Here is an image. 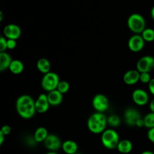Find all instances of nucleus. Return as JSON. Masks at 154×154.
<instances>
[{
	"label": "nucleus",
	"mask_w": 154,
	"mask_h": 154,
	"mask_svg": "<svg viewBox=\"0 0 154 154\" xmlns=\"http://www.w3.org/2000/svg\"><path fill=\"white\" fill-rule=\"evenodd\" d=\"M62 149L63 152L66 154H76L78 153V145L75 141L67 140L63 142Z\"/></svg>",
	"instance_id": "dca6fc26"
},
{
	"label": "nucleus",
	"mask_w": 154,
	"mask_h": 154,
	"mask_svg": "<svg viewBox=\"0 0 154 154\" xmlns=\"http://www.w3.org/2000/svg\"><path fill=\"white\" fill-rule=\"evenodd\" d=\"M46 154H59V153H56V152H53V151H50V152H48V153H47Z\"/></svg>",
	"instance_id": "e433bc0d"
},
{
	"label": "nucleus",
	"mask_w": 154,
	"mask_h": 154,
	"mask_svg": "<svg viewBox=\"0 0 154 154\" xmlns=\"http://www.w3.org/2000/svg\"><path fill=\"white\" fill-rule=\"evenodd\" d=\"M17 40L14 39H7V48L8 50H14L17 47Z\"/></svg>",
	"instance_id": "cd10ccee"
},
{
	"label": "nucleus",
	"mask_w": 154,
	"mask_h": 154,
	"mask_svg": "<svg viewBox=\"0 0 154 154\" xmlns=\"http://www.w3.org/2000/svg\"><path fill=\"white\" fill-rule=\"evenodd\" d=\"M7 49V38L2 35L0 38V52H6Z\"/></svg>",
	"instance_id": "bb28decb"
},
{
	"label": "nucleus",
	"mask_w": 154,
	"mask_h": 154,
	"mask_svg": "<svg viewBox=\"0 0 154 154\" xmlns=\"http://www.w3.org/2000/svg\"><path fill=\"white\" fill-rule=\"evenodd\" d=\"M127 26L128 28L134 34L141 35L146 29V20L140 14H132L128 17Z\"/></svg>",
	"instance_id": "39448f33"
},
{
	"label": "nucleus",
	"mask_w": 154,
	"mask_h": 154,
	"mask_svg": "<svg viewBox=\"0 0 154 154\" xmlns=\"http://www.w3.org/2000/svg\"><path fill=\"white\" fill-rule=\"evenodd\" d=\"M16 111L18 115L23 119L29 120L36 113L35 101L29 95H21L16 101Z\"/></svg>",
	"instance_id": "f257e3e1"
},
{
	"label": "nucleus",
	"mask_w": 154,
	"mask_h": 154,
	"mask_svg": "<svg viewBox=\"0 0 154 154\" xmlns=\"http://www.w3.org/2000/svg\"><path fill=\"white\" fill-rule=\"evenodd\" d=\"M150 16H151L152 19L154 20V6L152 8L151 10H150Z\"/></svg>",
	"instance_id": "72a5a7b5"
},
{
	"label": "nucleus",
	"mask_w": 154,
	"mask_h": 154,
	"mask_svg": "<svg viewBox=\"0 0 154 154\" xmlns=\"http://www.w3.org/2000/svg\"><path fill=\"white\" fill-rule=\"evenodd\" d=\"M120 141L119 134L115 129L112 128L106 129L101 135V141L102 145L108 150L117 148Z\"/></svg>",
	"instance_id": "7ed1b4c3"
},
{
	"label": "nucleus",
	"mask_w": 154,
	"mask_h": 154,
	"mask_svg": "<svg viewBox=\"0 0 154 154\" xmlns=\"http://www.w3.org/2000/svg\"><path fill=\"white\" fill-rule=\"evenodd\" d=\"M9 71L14 75H20L24 70V64L19 60H13L9 66Z\"/></svg>",
	"instance_id": "412c9836"
},
{
	"label": "nucleus",
	"mask_w": 154,
	"mask_h": 154,
	"mask_svg": "<svg viewBox=\"0 0 154 154\" xmlns=\"http://www.w3.org/2000/svg\"><path fill=\"white\" fill-rule=\"evenodd\" d=\"M36 67L41 73L45 75L51 72V65L49 60L47 58H41L36 63Z\"/></svg>",
	"instance_id": "6ab92c4d"
},
{
	"label": "nucleus",
	"mask_w": 154,
	"mask_h": 154,
	"mask_svg": "<svg viewBox=\"0 0 154 154\" xmlns=\"http://www.w3.org/2000/svg\"><path fill=\"white\" fill-rule=\"evenodd\" d=\"M147 138L150 142L154 144V128L153 129H150L147 132Z\"/></svg>",
	"instance_id": "c756f323"
},
{
	"label": "nucleus",
	"mask_w": 154,
	"mask_h": 154,
	"mask_svg": "<svg viewBox=\"0 0 154 154\" xmlns=\"http://www.w3.org/2000/svg\"><path fill=\"white\" fill-rule=\"evenodd\" d=\"M108 117L103 113L95 112L90 116L87 120V128L93 134H102L106 129Z\"/></svg>",
	"instance_id": "f03ea898"
},
{
	"label": "nucleus",
	"mask_w": 154,
	"mask_h": 154,
	"mask_svg": "<svg viewBox=\"0 0 154 154\" xmlns=\"http://www.w3.org/2000/svg\"><path fill=\"white\" fill-rule=\"evenodd\" d=\"M151 76H150V73L147 72H144V73L140 74V81L143 84H148L150 81H151Z\"/></svg>",
	"instance_id": "a878e982"
},
{
	"label": "nucleus",
	"mask_w": 154,
	"mask_h": 154,
	"mask_svg": "<svg viewBox=\"0 0 154 154\" xmlns=\"http://www.w3.org/2000/svg\"><path fill=\"white\" fill-rule=\"evenodd\" d=\"M50 105L49 101L47 94L42 93L38 96L35 100V109L36 112L38 114H45L49 110Z\"/></svg>",
	"instance_id": "ddd939ff"
},
{
	"label": "nucleus",
	"mask_w": 154,
	"mask_h": 154,
	"mask_svg": "<svg viewBox=\"0 0 154 154\" xmlns=\"http://www.w3.org/2000/svg\"><path fill=\"white\" fill-rule=\"evenodd\" d=\"M144 46L145 41L144 40L141 35L134 34L128 41V47L129 50L134 53H138L142 51Z\"/></svg>",
	"instance_id": "1a4fd4ad"
},
{
	"label": "nucleus",
	"mask_w": 154,
	"mask_h": 154,
	"mask_svg": "<svg viewBox=\"0 0 154 154\" xmlns=\"http://www.w3.org/2000/svg\"><path fill=\"white\" fill-rule=\"evenodd\" d=\"M76 154H81V153H76Z\"/></svg>",
	"instance_id": "4c0bfd02"
},
{
	"label": "nucleus",
	"mask_w": 154,
	"mask_h": 154,
	"mask_svg": "<svg viewBox=\"0 0 154 154\" xmlns=\"http://www.w3.org/2000/svg\"><path fill=\"white\" fill-rule=\"evenodd\" d=\"M47 96H48V101L51 106H58L62 103L63 100V94H62L57 90L49 92L48 93Z\"/></svg>",
	"instance_id": "2eb2a0df"
},
{
	"label": "nucleus",
	"mask_w": 154,
	"mask_h": 154,
	"mask_svg": "<svg viewBox=\"0 0 154 154\" xmlns=\"http://www.w3.org/2000/svg\"><path fill=\"white\" fill-rule=\"evenodd\" d=\"M92 105L96 112L104 113L109 108V99L105 95L99 93L93 97Z\"/></svg>",
	"instance_id": "0eeeda50"
},
{
	"label": "nucleus",
	"mask_w": 154,
	"mask_h": 154,
	"mask_svg": "<svg viewBox=\"0 0 154 154\" xmlns=\"http://www.w3.org/2000/svg\"><path fill=\"white\" fill-rule=\"evenodd\" d=\"M140 72L137 69H130L127 71L123 75V82L129 86L136 84L140 81Z\"/></svg>",
	"instance_id": "4468645a"
},
{
	"label": "nucleus",
	"mask_w": 154,
	"mask_h": 154,
	"mask_svg": "<svg viewBox=\"0 0 154 154\" xmlns=\"http://www.w3.org/2000/svg\"><path fill=\"white\" fill-rule=\"evenodd\" d=\"M5 135L0 131V145H2L3 142L5 141Z\"/></svg>",
	"instance_id": "473e14b6"
},
{
	"label": "nucleus",
	"mask_w": 154,
	"mask_h": 154,
	"mask_svg": "<svg viewBox=\"0 0 154 154\" xmlns=\"http://www.w3.org/2000/svg\"><path fill=\"white\" fill-rule=\"evenodd\" d=\"M48 135H49V134H48V129L45 127L41 126V127H38L35 131L33 138H34L35 142L41 143L44 142L46 140V138H48Z\"/></svg>",
	"instance_id": "aec40b11"
},
{
	"label": "nucleus",
	"mask_w": 154,
	"mask_h": 154,
	"mask_svg": "<svg viewBox=\"0 0 154 154\" xmlns=\"http://www.w3.org/2000/svg\"><path fill=\"white\" fill-rule=\"evenodd\" d=\"M44 144H45V147L50 151L56 152L62 148L63 142L57 135H54V134H49L46 140L44 141Z\"/></svg>",
	"instance_id": "9b49d317"
},
{
	"label": "nucleus",
	"mask_w": 154,
	"mask_h": 154,
	"mask_svg": "<svg viewBox=\"0 0 154 154\" xmlns=\"http://www.w3.org/2000/svg\"><path fill=\"white\" fill-rule=\"evenodd\" d=\"M132 101L138 106H144L149 102V95L143 89H136L132 92Z\"/></svg>",
	"instance_id": "f8f14e48"
},
{
	"label": "nucleus",
	"mask_w": 154,
	"mask_h": 154,
	"mask_svg": "<svg viewBox=\"0 0 154 154\" xmlns=\"http://www.w3.org/2000/svg\"><path fill=\"white\" fill-rule=\"evenodd\" d=\"M136 69L140 73H150L154 69V57L152 56H144L136 63Z\"/></svg>",
	"instance_id": "6e6552de"
},
{
	"label": "nucleus",
	"mask_w": 154,
	"mask_h": 154,
	"mask_svg": "<svg viewBox=\"0 0 154 154\" xmlns=\"http://www.w3.org/2000/svg\"><path fill=\"white\" fill-rule=\"evenodd\" d=\"M141 154H154L152 151H150V150H145V151L142 152Z\"/></svg>",
	"instance_id": "f704fd0d"
},
{
	"label": "nucleus",
	"mask_w": 154,
	"mask_h": 154,
	"mask_svg": "<svg viewBox=\"0 0 154 154\" xmlns=\"http://www.w3.org/2000/svg\"><path fill=\"white\" fill-rule=\"evenodd\" d=\"M12 61L10 54L7 52H0V72H3L8 69Z\"/></svg>",
	"instance_id": "f3484780"
},
{
	"label": "nucleus",
	"mask_w": 154,
	"mask_h": 154,
	"mask_svg": "<svg viewBox=\"0 0 154 154\" xmlns=\"http://www.w3.org/2000/svg\"><path fill=\"white\" fill-rule=\"evenodd\" d=\"M148 89L150 93L154 96V78H152L151 81L148 84Z\"/></svg>",
	"instance_id": "7c9ffc66"
},
{
	"label": "nucleus",
	"mask_w": 154,
	"mask_h": 154,
	"mask_svg": "<svg viewBox=\"0 0 154 154\" xmlns=\"http://www.w3.org/2000/svg\"><path fill=\"white\" fill-rule=\"evenodd\" d=\"M124 120L129 126H136L141 128L144 126V118L137 109L133 108H128L125 110L123 114Z\"/></svg>",
	"instance_id": "20e7f679"
},
{
	"label": "nucleus",
	"mask_w": 154,
	"mask_h": 154,
	"mask_svg": "<svg viewBox=\"0 0 154 154\" xmlns=\"http://www.w3.org/2000/svg\"><path fill=\"white\" fill-rule=\"evenodd\" d=\"M70 88V85H69V82L66 81H60L58 84L57 90L60 91L62 94H65V93H68Z\"/></svg>",
	"instance_id": "393cba45"
},
{
	"label": "nucleus",
	"mask_w": 154,
	"mask_h": 154,
	"mask_svg": "<svg viewBox=\"0 0 154 154\" xmlns=\"http://www.w3.org/2000/svg\"><path fill=\"white\" fill-rule=\"evenodd\" d=\"M60 81V77L57 73L50 72L44 75L42 79V82H41V85L44 90L49 93L53 90H57Z\"/></svg>",
	"instance_id": "423d86ee"
},
{
	"label": "nucleus",
	"mask_w": 154,
	"mask_h": 154,
	"mask_svg": "<svg viewBox=\"0 0 154 154\" xmlns=\"http://www.w3.org/2000/svg\"><path fill=\"white\" fill-rule=\"evenodd\" d=\"M117 149L120 153L123 154H127L130 153L132 150L133 144H132V141L128 139L120 140L118 145H117Z\"/></svg>",
	"instance_id": "a211bd4d"
},
{
	"label": "nucleus",
	"mask_w": 154,
	"mask_h": 154,
	"mask_svg": "<svg viewBox=\"0 0 154 154\" xmlns=\"http://www.w3.org/2000/svg\"><path fill=\"white\" fill-rule=\"evenodd\" d=\"M0 131L6 136V135H9L11 133V127L10 126H8V125H4L1 128V130Z\"/></svg>",
	"instance_id": "c85d7f7f"
},
{
	"label": "nucleus",
	"mask_w": 154,
	"mask_h": 154,
	"mask_svg": "<svg viewBox=\"0 0 154 154\" xmlns=\"http://www.w3.org/2000/svg\"><path fill=\"white\" fill-rule=\"evenodd\" d=\"M141 35L145 42H152L154 41V29L146 28Z\"/></svg>",
	"instance_id": "5701e85b"
},
{
	"label": "nucleus",
	"mask_w": 154,
	"mask_h": 154,
	"mask_svg": "<svg viewBox=\"0 0 154 154\" xmlns=\"http://www.w3.org/2000/svg\"><path fill=\"white\" fill-rule=\"evenodd\" d=\"M21 32L20 27L14 23L8 24L3 29V36L7 39L17 40L20 37Z\"/></svg>",
	"instance_id": "9d476101"
},
{
	"label": "nucleus",
	"mask_w": 154,
	"mask_h": 154,
	"mask_svg": "<svg viewBox=\"0 0 154 154\" xmlns=\"http://www.w3.org/2000/svg\"><path fill=\"white\" fill-rule=\"evenodd\" d=\"M149 108L150 110V112L154 113V99H152L149 104Z\"/></svg>",
	"instance_id": "2f4dec72"
},
{
	"label": "nucleus",
	"mask_w": 154,
	"mask_h": 154,
	"mask_svg": "<svg viewBox=\"0 0 154 154\" xmlns=\"http://www.w3.org/2000/svg\"><path fill=\"white\" fill-rule=\"evenodd\" d=\"M108 124L112 129L117 128L121 124V120H120V117L117 114H111L108 117Z\"/></svg>",
	"instance_id": "4be33fe9"
},
{
	"label": "nucleus",
	"mask_w": 154,
	"mask_h": 154,
	"mask_svg": "<svg viewBox=\"0 0 154 154\" xmlns=\"http://www.w3.org/2000/svg\"><path fill=\"white\" fill-rule=\"evenodd\" d=\"M3 20V13L2 11H0V21H2Z\"/></svg>",
	"instance_id": "c9c22d12"
},
{
	"label": "nucleus",
	"mask_w": 154,
	"mask_h": 154,
	"mask_svg": "<svg viewBox=\"0 0 154 154\" xmlns=\"http://www.w3.org/2000/svg\"><path fill=\"white\" fill-rule=\"evenodd\" d=\"M143 118H144V127L147 128L149 129L154 128V113H148Z\"/></svg>",
	"instance_id": "b1692460"
}]
</instances>
